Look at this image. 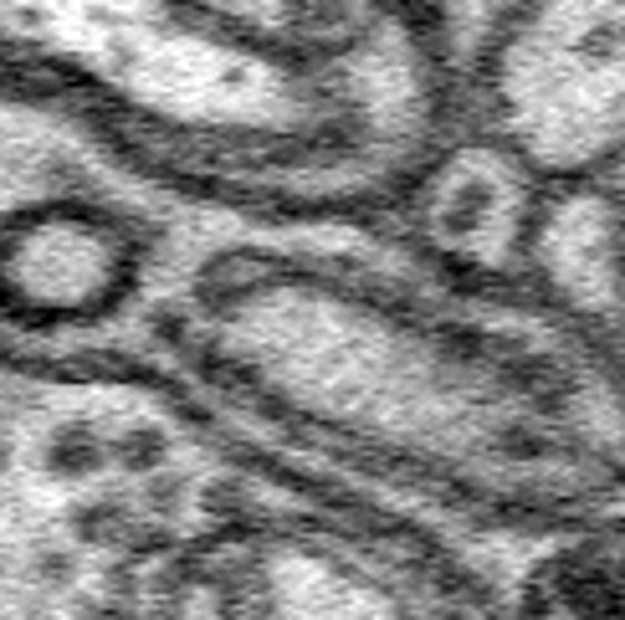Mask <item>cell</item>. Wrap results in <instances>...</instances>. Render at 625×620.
<instances>
[{"label": "cell", "instance_id": "cell-1", "mask_svg": "<svg viewBox=\"0 0 625 620\" xmlns=\"http://www.w3.org/2000/svg\"><path fill=\"white\" fill-rule=\"evenodd\" d=\"M462 133L544 190L625 174V0H507L456 82Z\"/></svg>", "mask_w": 625, "mask_h": 620}, {"label": "cell", "instance_id": "cell-2", "mask_svg": "<svg viewBox=\"0 0 625 620\" xmlns=\"http://www.w3.org/2000/svg\"><path fill=\"white\" fill-rule=\"evenodd\" d=\"M503 11H507V0H436L441 41H446V62H452L456 82H462V67L477 52V41L493 31V21Z\"/></svg>", "mask_w": 625, "mask_h": 620}]
</instances>
